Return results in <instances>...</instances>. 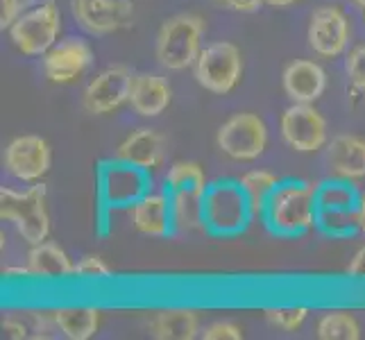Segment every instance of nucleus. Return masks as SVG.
<instances>
[{"label":"nucleus","mask_w":365,"mask_h":340,"mask_svg":"<svg viewBox=\"0 0 365 340\" xmlns=\"http://www.w3.org/2000/svg\"><path fill=\"white\" fill-rule=\"evenodd\" d=\"M216 143L220 153L236 161H255L268 145V128L261 116L252 111L234 113L230 120L220 125L216 134Z\"/></svg>","instance_id":"obj_9"},{"label":"nucleus","mask_w":365,"mask_h":340,"mask_svg":"<svg viewBox=\"0 0 365 340\" xmlns=\"http://www.w3.org/2000/svg\"><path fill=\"white\" fill-rule=\"evenodd\" d=\"M21 16V0H0V25L11 28Z\"/></svg>","instance_id":"obj_31"},{"label":"nucleus","mask_w":365,"mask_h":340,"mask_svg":"<svg viewBox=\"0 0 365 340\" xmlns=\"http://www.w3.org/2000/svg\"><path fill=\"white\" fill-rule=\"evenodd\" d=\"M347 274L351 279H365V245L351 257L349 266H347Z\"/></svg>","instance_id":"obj_34"},{"label":"nucleus","mask_w":365,"mask_h":340,"mask_svg":"<svg viewBox=\"0 0 365 340\" xmlns=\"http://www.w3.org/2000/svg\"><path fill=\"white\" fill-rule=\"evenodd\" d=\"M61 16L55 0H41L9 28V36L23 55L43 57L59 39Z\"/></svg>","instance_id":"obj_7"},{"label":"nucleus","mask_w":365,"mask_h":340,"mask_svg":"<svg viewBox=\"0 0 365 340\" xmlns=\"http://www.w3.org/2000/svg\"><path fill=\"white\" fill-rule=\"evenodd\" d=\"M354 3L361 7V11H363V14H365V0H354Z\"/></svg>","instance_id":"obj_36"},{"label":"nucleus","mask_w":365,"mask_h":340,"mask_svg":"<svg viewBox=\"0 0 365 340\" xmlns=\"http://www.w3.org/2000/svg\"><path fill=\"white\" fill-rule=\"evenodd\" d=\"M349 43V21L338 7H320L313 11L309 25V46L313 53L334 59L345 53Z\"/></svg>","instance_id":"obj_15"},{"label":"nucleus","mask_w":365,"mask_h":340,"mask_svg":"<svg viewBox=\"0 0 365 340\" xmlns=\"http://www.w3.org/2000/svg\"><path fill=\"white\" fill-rule=\"evenodd\" d=\"M0 218L11 222L19 230L21 238L30 245L48 241L50 216L46 207V186L36 184L25 191H0Z\"/></svg>","instance_id":"obj_4"},{"label":"nucleus","mask_w":365,"mask_h":340,"mask_svg":"<svg viewBox=\"0 0 365 340\" xmlns=\"http://www.w3.org/2000/svg\"><path fill=\"white\" fill-rule=\"evenodd\" d=\"M116 159L134 163L138 168L153 170L163 159V138L150 128L136 130L118 145Z\"/></svg>","instance_id":"obj_20"},{"label":"nucleus","mask_w":365,"mask_h":340,"mask_svg":"<svg viewBox=\"0 0 365 340\" xmlns=\"http://www.w3.org/2000/svg\"><path fill=\"white\" fill-rule=\"evenodd\" d=\"M93 64V50L84 39H64L41 57L43 75L55 84H71Z\"/></svg>","instance_id":"obj_14"},{"label":"nucleus","mask_w":365,"mask_h":340,"mask_svg":"<svg viewBox=\"0 0 365 340\" xmlns=\"http://www.w3.org/2000/svg\"><path fill=\"white\" fill-rule=\"evenodd\" d=\"M297 0H263V5H270V7H288V5H295Z\"/></svg>","instance_id":"obj_35"},{"label":"nucleus","mask_w":365,"mask_h":340,"mask_svg":"<svg viewBox=\"0 0 365 340\" xmlns=\"http://www.w3.org/2000/svg\"><path fill=\"white\" fill-rule=\"evenodd\" d=\"M263 222L274 236L295 238L318 227L316 186L302 180H282L270 195Z\"/></svg>","instance_id":"obj_1"},{"label":"nucleus","mask_w":365,"mask_h":340,"mask_svg":"<svg viewBox=\"0 0 365 340\" xmlns=\"http://www.w3.org/2000/svg\"><path fill=\"white\" fill-rule=\"evenodd\" d=\"M207 175L195 161H178L166 172V195L170 197L173 220L178 232L205 230Z\"/></svg>","instance_id":"obj_2"},{"label":"nucleus","mask_w":365,"mask_h":340,"mask_svg":"<svg viewBox=\"0 0 365 340\" xmlns=\"http://www.w3.org/2000/svg\"><path fill=\"white\" fill-rule=\"evenodd\" d=\"M98 202L103 209L114 211V209H130L134 202H138L145 193H150V170L138 168L134 163L120 161V159H109L103 161L98 168Z\"/></svg>","instance_id":"obj_5"},{"label":"nucleus","mask_w":365,"mask_h":340,"mask_svg":"<svg viewBox=\"0 0 365 340\" xmlns=\"http://www.w3.org/2000/svg\"><path fill=\"white\" fill-rule=\"evenodd\" d=\"M205 340H241L243 329L234 322H213L202 331Z\"/></svg>","instance_id":"obj_30"},{"label":"nucleus","mask_w":365,"mask_h":340,"mask_svg":"<svg viewBox=\"0 0 365 340\" xmlns=\"http://www.w3.org/2000/svg\"><path fill=\"white\" fill-rule=\"evenodd\" d=\"M238 182H241V188H243V193H245L247 202L252 207V213H255V216H263L270 195L274 193L277 184H279L282 180H277V175L270 170L257 168V170L245 172Z\"/></svg>","instance_id":"obj_25"},{"label":"nucleus","mask_w":365,"mask_h":340,"mask_svg":"<svg viewBox=\"0 0 365 340\" xmlns=\"http://www.w3.org/2000/svg\"><path fill=\"white\" fill-rule=\"evenodd\" d=\"M345 71L349 82L356 86V89H365V43L356 46L345 59Z\"/></svg>","instance_id":"obj_28"},{"label":"nucleus","mask_w":365,"mask_h":340,"mask_svg":"<svg viewBox=\"0 0 365 340\" xmlns=\"http://www.w3.org/2000/svg\"><path fill=\"white\" fill-rule=\"evenodd\" d=\"M25 266H28L32 279H66L75 274V261L59 245L48 241L32 245Z\"/></svg>","instance_id":"obj_21"},{"label":"nucleus","mask_w":365,"mask_h":340,"mask_svg":"<svg viewBox=\"0 0 365 340\" xmlns=\"http://www.w3.org/2000/svg\"><path fill=\"white\" fill-rule=\"evenodd\" d=\"M3 331L7 338H30V324L28 322H23L21 318L16 316H7L3 320Z\"/></svg>","instance_id":"obj_32"},{"label":"nucleus","mask_w":365,"mask_h":340,"mask_svg":"<svg viewBox=\"0 0 365 340\" xmlns=\"http://www.w3.org/2000/svg\"><path fill=\"white\" fill-rule=\"evenodd\" d=\"M282 84L286 96L293 103H307L313 105L324 93L327 86V73L320 64L309 59H295L286 66L282 75Z\"/></svg>","instance_id":"obj_17"},{"label":"nucleus","mask_w":365,"mask_h":340,"mask_svg":"<svg viewBox=\"0 0 365 340\" xmlns=\"http://www.w3.org/2000/svg\"><path fill=\"white\" fill-rule=\"evenodd\" d=\"M316 334L320 340H359L361 324L347 311H331L320 318Z\"/></svg>","instance_id":"obj_26"},{"label":"nucleus","mask_w":365,"mask_h":340,"mask_svg":"<svg viewBox=\"0 0 365 340\" xmlns=\"http://www.w3.org/2000/svg\"><path fill=\"white\" fill-rule=\"evenodd\" d=\"M282 136L295 153H318L327 143V123L322 113L307 103H293L282 116Z\"/></svg>","instance_id":"obj_10"},{"label":"nucleus","mask_w":365,"mask_h":340,"mask_svg":"<svg viewBox=\"0 0 365 340\" xmlns=\"http://www.w3.org/2000/svg\"><path fill=\"white\" fill-rule=\"evenodd\" d=\"M197 331L200 320L191 309H163L150 322V334L159 340H193Z\"/></svg>","instance_id":"obj_22"},{"label":"nucleus","mask_w":365,"mask_h":340,"mask_svg":"<svg viewBox=\"0 0 365 340\" xmlns=\"http://www.w3.org/2000/svg\"><path fill=\"white\" fill-rule=\"evenodd\" d=\"M50 145L36 134L14 138L5 148V168L19 182H39L50 170Z\"/></svg>","instance_id":"obj_12"},{"label":"nucleus","mask_w":365,"mask_h":340,"mask_svg":"<svg viewBox=\"0 0 365 340\" xmlns=\"http://www.w3.org/2000/svg\"><path fill=\"white\" fill-rule=\"evenodd\" d=\"M327 166L334 177L365 180V141L351 134H338L327 148Z\"/></svg>","instance_id":"obj_18"},{"label":"nucleus","mask_w":365,"mask_h":340,"mask_svg":"<svg viewBox=\"0 0 365 340\" xmlns=\"http://www.w3.org/2000/svg\"><path fill=\"white\" fill-rule=\"evenodd\" d=\"M195 80L207 91L225 96L241 82L243 75V57L241 50L230 41H213L202 48L195 64Z\"/></svg>","instance_id":"obj_8"},{"label":"nucleus","mask_w":365,"mask_h":340,"mask_svg":"<svg viewBox=\"0 0 365 340\" xmlns=\"http://www.w3.org/2000/svg\"><path fill=\"white\" fill-rule=\"evenodd\" d=\"M205 23L195 14H178L161 25L157 34V59L168 71H184L202 53Z\"/></svg>","instance_id":"obj_6"},{"label":"nucleus","mask_w":365,"mask_h":340,"mask_svg":"<svg viewBox=\"0 0 365 340\" xmlns=\"http://www.w3.org/2000/svg\"><path fill=\"white\" fill-rule=\"evenodd\" d=\"M130 220L132 227L143 236H155V238H168L175 232V220H173V207L170 197L163 193H145L138 202L130 207Z\"/></svg>","instance_id":"obj_16"},{"label":"nucleus","mask_w":365,"mask_h":340,"mask_svg":"<svg viewBox=\"0 0 365 340\" xmlns=\"http://www.w3.org/2000/svg\"><path fill=\"white\" fill-rule=\"evenodd\" d=\"M255 218L238 180H218L205 193V230L213 236H236Z\"/></svg>","instance_id":"obj_3"},{"label":"nucleus","mask_w":365,"mask_h":340,"mask_svg":"<svg viewBox=\"0 0 365 340\" xmlns=\"http://www.w3.org/2000/svg\"><path fill=\"white\" fill-rule=\"evenodd\" d=\"M73 16L91 34H111L134 19L130 0H71Z\"/></svg>","instance_id":"obj_13"},{"label":"nucleus","mask_w":365,"mask_h":340,"mask_svg":"<svg viewBox=\"0 0 365 340\" xmlns=\"http://www.w3.org/2000/svg\"><path fill=\"white\" fill-rule=\"evenodd\" d=\"M216 5L222 9H230V11L252 14V11H257L263 5V0H216Z\"/></svg>","instance_id":"obj_33"},{"label":"nucleus","mask_w":365,"mask_h":340,"mask_svg":"<svg viewBox=\"0 0 365 340\" xmlns=\"http://www.w3.org/2000/svg\"><path fill=\"white\" fill-rule=\"evenodd\" d=\"M59 334L68 340H89L98 334L100 309L96 306H59L53 311Z\"/></svg>","instance_id":"obj_23"},{"label":"nucleus","mask_w":365,"mask_h":340,"mask_svg":"<svg viewBox=\"0 0 365 340\" xmlns=\"http://www.w3.org/2000/svg\"><path fill=\"white\" fill-rule=\"evenodd\" d=\"M75 274L84 277V279H107V277L111 274V270L100 257L86 254V257H82L78 263H75Z\"/></svg>","instance_id":"obj_29"},{"label":"nucleus","mask_w":365,"mask_h":340,"mask_svg":"<svg viewBox=\"0 0 365 340\" xmlns=\"http://www.w3.org/2000/svg\"><path fill=\"white\" fill-rule=\"evenodd\" d=\"M134 75L125 66H109L86 84L82 105L93 116H103L130 100V84Z\"/></svg>","instance_id":"obj_11"},{"label":"nucleus","mask_w":365,"mask_h":340,"mask_svg":"<svg viewBox=\"0 0 365 340\" xmlns=\"http://www.w3.org/2000/svg\"><path fill=\"white\" fill-rule=\"evenodd\" d=\"M266 318L279 326L284 331H297L304 320L309 318L307 306H279V309H266Z\"/></svg>","instance_id":"obj_27"},{"label":"nucleus","mask_w":365,"mask_h":340,"mask_svg":"<svg viewBox=\"0 0 365 340\" xmlns=\"http://www.w3.org/2000/svg\"><path fill=\"white\" fill-rule=\"evenodd\" d=\"M170 84L153 73H136L130 84V100L132 109L138 116L155 118L166 111L170 105Z\"/></svg>","instance_id":"obj_19"},{"label":"nucleus","mask_w":365,"mask_h":340,"mask_svg":"<svg viewBox=\"0 0 365 340\" xmlns=\"http://www.w3.org/2000/svg\"><path fill=\"white\" fill-rule=\"evenodd\" d=\"M318 211H351L361 202V193L349 180H327L316 186Z\"/></svg>","instance_id":"obj_24"}]
</instances>
